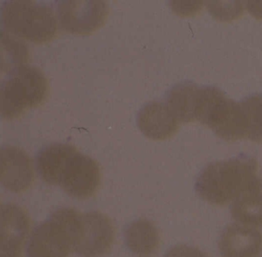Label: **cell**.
Returning <instances> with one entry per match:
<instances>
[{"instance_id":"6da1fadb","label":"cell","mask_w":262,"mask_h":257,"mask_svg":"<svg viewBox=\"0 0 262 257\" xmlns=\"http://www.w3.org/2000/svg\"><path fill=\"white\" fill-rule=\"evenodd\" d=\"M196 194L215 206H225L247 193L262 191V176L254 157L246 154L211 162L201 171Z\"/></svg>"},{"instance_id":"7a4b0ae2","label":"cell","mask_w":262,"mask_h":257,"mask_svg":"<svg viewBox=\"0 0 262 257\" xmlns=\"http://www.w3.org/2000/svg\"><path fill=\"white\" fill-rule=\"evenodd\" d=\"M196 121L227 142L248 138V123L241 102L225 96L215 86L199 88Z\"/></svg>"},{"instance_id":"3957f363","label":"cell","mask_w":262,"mask_h":257,"mask_svg":"<svg viewBox=\"0 0 262 257\" xmlns=\"http://www.w3.org/2000/svg\"><path fill=\"white\" fill-rule=\"evenodd\" d=\"M3 31L34 43L50 42L57 33L53 10L31 0H7L1 7Z\"/></svg>"},{"instance_id":"277c9868","label":"cell","mask_w":262,"mask_h":257,"mask_svg":"<svg viewBox=\"0 0 262 257\" xmlns=\"http://www.w3.org/2000/svg\"><path fill=\"white\" fill-rule=\"evenodd\" d=\"M49 93L45 75L37 67L24 65L7 73L1 84V115L11 120L42 105Z\"/></svg>"},{"instance_id":"5b68a950","label":"cell","mask_w":262,"mask_h":257,"mask_svg":"<svg viewBox=\"0 0 262 257\" xmlns=\"http://www.w3.org/2000/svg\"><path fill=\"white\" fill-rule=\"evenodd\" d=\"M77 212L59 208L36 226L27 244V257H68L74 251L73 224Z\"/></svg>"},{"instance_id":"8992f818","label":"cell","mask_w":262,"mask_h":257,"mask_svg":"<svg viewBox=\"0 0 262 257\" xmlns=\"http://www.w3.org/2000/svg\"><path fill=\"white\" fill-rule=\"evenodd\" d=\"M74 251L81 257H101L115 240L113 222L99 211L77 213L73 226Z\"/></svg>"},{"instance_id":"52a82bcc","label":"cell","mask_w":262,"mask_h":257,"mask_svg":"<svg viewBox=\"0 0 262 257\" xmlns=\"http://www.w3.org/2000/svg\"><path fill=\"white\" fill-rule=\"evenodd\" d=\"M110 7L102 0H62L57 2L59 25L67 33L90 35L103 26Z\"/></svg>"},{"instance_id":"ba28073f","label":"cell","mask_w":262,"mask_h":257,"mask_svg":"<svg viewBox=\"0 0 262 257\" xmlns=\"http://www.w3.org/2000/svg\"><path fill=\"white\" fill-rule=\"evenodd\" d=\"M100 183L97 162L76 149L64 163L58 185L70 197L85 200L96 194Z\"/></svg>"},{"instance_id":"9c48e42d","label":"cell","mask_w":262,"mask_h":257,"mask_svg":"<svg viewBox=\"0 0 262 257\" xmlns=\"http://www.w3.org/2000/svg\"><path fill=\"white\" fill-rule=\"evenodd\" d=\"M1 183L10 192L20 194L34 182L33 163L30 156L16 146L1 148Z\"/></svg>"},{"instance_id":"30bf717a","label":"cell","mask_w":262,"mask_h":257,"mask_svg":"<svg viewBox=\"0 0 262 257\" xmlns=\"http://www.w3.org/2000/svg\"><path fill=\"white\" fill-rule=\"evenodd\" d=\"M30 229L27 213L13 203L1 207V257H21Z\"/></svg>"},{"instance_id":"8fae6325","label":"cell","mask_w":262,"mask_h":257,"mask_svg":"<svg viewBox=\"0 0 262 257\" xmlns=\"http://www.w3.org/2000/svg\"><path fill=\"white\" fill-rule=\"evenodd\" d=\"M219 249L222 257H255L262 249V233L257 228L231 223L221 234Z\"/></svg>"},{"instance_id":"7c38bea8","label":"cell","mask_w":262,"mask_h":257,"mask_svg":"<svg viewBox=\"0 0 262 257\" xmlns=\"http://www.w3.org/2000/svg\"><path fill=\"white\" fill-rule=\"evenodd\" d=\"M136 121L141 132L153 141L171 138L177 132L180 123L166 104L156 101L145 104L139 110Z\"/></svg>"},{"instance_id":"4fadbf2b","label":"cell","mask_w":262,"mask_h":257,"mask_svg":"<svg viewBox=\"0 0 262 257\" xmlns=\"http://www.w3.org/2000/svg\"><path fill=\"white\" fill-rule=\"evenodd\" d=\"M199 88L194 82L186 81L174 85L167 91L165 104L180 123L195 122Z\"/></svg>"},{"instance_id":"5bb4252c","label":"cell","mask_w":262,"mask_h":257,"mask_svg":"<svg viewBox=\"0 0 262 257\" xmlns=\"http://www.w3.org/2000/svg\"><path fill=\"white\" fill-rule=\"evenodd\" d=\"M76 147L70 144L53 143L42 148L36 157V167L39 176L46 183L58 185L62 165Z\"/></svg>"},{"instance_id":"9a60e30c","label":"cell","mask_w":262,"mask_h":257,"mask_svg":"<svg viewBox=\"0 0 262 257\" xmlns=\"http://www.w3.org/2000/svg\"><path fill=\"white\" fill-rule=\"evenodd\" d=\"M125 244L133 253L148 255L158 249L160 235L156 225L145 219L132 222L124 232Z\"/></svg>"},{"instance_id":"2e32d148","label":"cell","mask_w":262,"mask_h":257,"mask_svg":"<svg viewBox=\"0 0 262 257\" xmlns=\"http://www.w3.org/2000/svg\"><path fill=\"white\" fill-rule=\"evenodd\" d=\"M231 217L240 224L262 226V191L247 193L232 202Z\"/></svg>"},{"instance_id":"e0dca14e","label":"cell","mask_w":262,"mask_h":257,"mask_svg":"<svg viewBox=\"0 0 262 257\" xmlns=\"http://www.w3.org/2000/svg\"><path fill=\"white\" fill-rule=\"evenodd\" d=\"M29 50L22 41L2 31L1 36V68L7 74L21 65H27Z\"/></svg>"},{"instance_id":"ac0fdd59","label":"cell","mask_w":262,"mask_h":257,"mask_svg":"<svg viewBox=\"0 0 262 257\" xmlns=\"http://www.w3.org/2000/svg\"><path fill=\"white\" fill-rule=\"evenodd\" d=\"M248 123V139L262 142V94H254L241 101Z\"/></svg>"},{"instance_id":"d6986e66","label":"cell","mask_w":262,"mask_h":257,"mask_svg":"<svg viewBox=\"0 0 262 257\" xmlns=\"http://www.w3.org/2000/svg\"><path fill=\"white\" fill-rule=\"evenodd\" d=\"M209 13L215 19L221 21H229L236 19L243 13L242 2L228 3V5H220L219 2H208Z\"/></svg>"},{"instance_id":"ffe728a7","label":"cell","mask_w":262,"mask_h":257,"mask_svg":"<svg viewBox=\"0 0 262 257\" xmlns=\"http://www.w3.org/2000/svg\"><path fill=\"white\" fill-rule=\"evenodd\" d=\"M164 257H208V255L195 246L181 244L171 247Z\"/></svg>"},{"instance_id":"44dd1931","label":"cell","mask_w":262,"mask_h":257,"mask_svg":"<svg viewBox=\"0 0 262 257\" xmlns=\"http://www.w3.org/2000/svg\"><path fill=\"white\" fill-rule=\"evenodd\" d=\"M247 10L256 19H262V1L245 2Z\"/></svg>"}]
</instances>
